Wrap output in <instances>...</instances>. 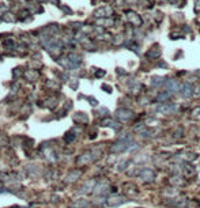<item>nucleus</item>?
Returning a JSON list of instances; mask_svg holds the SVG:
<instances>
[{
  "instance_id": "5",
  "label": "nucleus",
  "mask_w": 200,
  "mask_h": 208,
  "mask_svg": "<svg viewBox=\"0 0 200 208\" xmlns=\"http://www.w3.org/2000/svg\"><path fill=\"white\" fill-rule=\"evenodd\" d=\"M169 98H170V93H169V91H167V93L165 91V93L159 94V95L156 97V101H158V102H162V104H163V102H166Z\"/></svg>"
},
{
  "instance_id": "1",
  "label": "nucleus",
  "mask_w": 200,
  "mask_h": 208,
  "mask_svg": "<svg viewBox=\"0 0 200 208\" xmlns=\"http://www.w3.org/2000/svg\"><path fill=\"white\" fill-rule=\"evenodd\" d=\"M165 86H166V88H167L169 93H174V91H178L181 88L180 85L177 83V80H174V79L166 80V82H165Z\"/></svg>"
},
{
  "instance_id": "8",
  "label": "nucleus",
  "mask_w": 200,
  "mask_h": 208,
  "mask_svg": "<svg viewBox=\"0 0 200 208\" xmlns=\"http://www.w3.org/2000/svg\"><path fill=\"white\" fill-rule=\"evenodd\" d=\"M169 2H172V3H173V2H174V0H169Z\"/></svg>"
},
{
  "instance_id": "4",
  "label": "nucleus",
  "mask_w": 200,
  "mask_h": 208,
  "mask_svg": "<svg viewBox=\"0 0 200 208\" xmlns=\"http://www.w3.org/2000/svg\"><path fill=\"white\" fill-rule=\"evenodd\" d=\"M181 91H182V97H191L192 95V86L191 85H184V86H181Z\"/></svg>"
},
{
  "instance_id": "2",
  "label": "nucleus",
  "mask_w": 200,
  "mask_h": 208,
  "mask_svg": "<svg viewBox=\"0 0 200 208\" xmlns=\"http://www.w3.org/2000/svg\"><path fill=\"white\" fill-rule=\"evenodd\" d=\"M146 56H147L148 59H156L161 56V48H159V45H154L153 48H151L150 50H148L147 53H146Z\"/></svg>"
},
{
  "instance_id": "7",
  "label": "nucleus",
  "mask_w": 200,
  "mask_h": 208,
  "mask_svg": "<svg viewBox=\"0 0 200 208\" xmlns=\"http://www.w3.org/2000/svg\"><path fill=\"white\" fill-rule=\"evenodd\" d=\"M195 8H196V11L197 10H200V0H197L196 2V7H195Z\"/></svg>"
},
{
  "instance_id": "6",
  "label": "nucleus",
  "mask_w": 200,
  "mask_h": 208,
  "mask_svg": "<svg viewBox=\"0 0 200 208\" xmlns=\"http://www.w3.org/2000/svg\"><path fill=\"white\" fill-rule=\"evenodd\" d=\"M151 85H153L154 87H158V86H161V85H165V82L162 80V78H159V76H154L153 79H151Z\"/></svg>"
},
{
  "instance_id": "3",
  "label": "nucleus",
  "mask_w": 200,
  "mask_h": 208,
  "mask_svg": "<svg viewBox=\"0 0 200 208\" xmlns=\"http://www.w3.org/2000/svg\"><path fill=\"white\" fill-rule=\"evenodd\" d=\"M128 19L131 21L135 26H140V25H142V19H140V18L137 17V14H135V12H128Z\"/></svg>"
}]
</instances>
